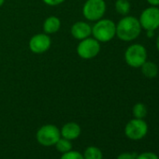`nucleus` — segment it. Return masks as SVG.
Returning a JSON list of instances; mask_svg holds the SVG:
<instances>
[{"label":"nucleus","mask_w":159,"mask_h":159,"mask_svg":"<svg viewBox=\"0 0 159 159\" xmlns=\"http://www.w3.org/2000/svg\"><path fill=\"white\" fill-rule=\"evenodd\" d=\"M148 133V124L144 119L133 118L125 126V135L127 139L137 141L142 139Z\"/></svg>","instance_id":"nucleus-7"},{"label":"nucleus","mask_w":159,"mask_h":159,"mask_svg":"<svg viewBox=\"0 0 159 159\" xmlns=\"http://www.w3.org/2000/svg\"><path fill=\"white\" fill-rule=\"evenodd\" d=\"M141 70V73L143 74V76L147 79H154L157 77L159 69H158V66L152 62V61H146L143 63V65L139 67Z\"/></svg>","instance_id":"nucleus-13"},{"label":"nucleus","mask_w":159,"mask_h":159,"mask_svg":"<svg viewBox=\"0 0 159 159\" xmlns=\"http://www.w3.org/2000/svg\"><path fill=\"white\" fill-rule=\"evenodd\" d=\"M70 34L73 39L77 40H83L92 37V25L84 21H78L74 23L70 28Z\"/></svg>","instance_id":"nucleus-10"},{"label":"nucleus","mask_w":159,"mask_h":159,"mask_svg":"<svg viewBox=\"0 0 159 159\" xmlns=\"http://www.w3.org/2000/svg\"><path fill=\"white\" fill-rule=\"evenodd\" d=\"M60 159H84V154L78 151L70 150L65 153H62Z\"/></svg>","instance_id":"nucleus-18"},{"label":"nucleus","mask_w":159,"mask_h":159,"mask_svg":"<svg viewBox=\"0 0 159 159\" xmlns=\"http://www.w3.org/2000/svg\"><path fill=\"white\" fill-rule=\"evenodd\" d=\"M114 9L118 14L122 16H126L131 11V3L129 0H116Z\"/></svg>","instance_id":"nucleus-14"},{"label":"nucleus","mask_w":159,"mask_h":159,"mask_svg":"<svg viewBox=\"0 0 159 159\" xmlns=\"http://www.w3.org/2000/svg\"><path fill=\"white\" fill-rule=\"evenodd\" d=\"M60 133L62 138L72 141L81 136L82 128L79 124L75 122H68L62 126V128L60 129Z\"/></svg>","instance_id":"nucleus-11"},{"label":"nucleus","mask_w":159,"mask_h":159,"mask_svg":"<svg viewBox=\"0 0 159 159\" xmlns=\"http://www.w3.org/2000/svg\"><path fill=\"white\" fill-rule=\"evenodd\" d=\"M66 0H42V2L50 7H56L63 4Z\"/></svg>","instance_id":"nucleus-21"},{"label":"nucleus","mask_w":159,"mask_h":159,"mask_svg":"<svg viewBox=\"0 0 159 159\" xmlns=\"http://www.w3.org/2000/svg\"><path fill=\"white\" fill-rule=\"evenodd\" d=\"M146 1L150 4V6L159 7V0H146Z\"/></svg>","instance_id":"nucleus-22"},{"label":"nucleus","mask_w":159,"mask_h":159,"mask_svg":"<svg viewBox=\"0 0 159 159\" xmlns=\"http://www.w3.org/2000/svg\"><path fill=\"white\" fill-rule=\"evenodd\" d=\"M61 25H62L61 20L57 16L51 15L44 20L42 25V30L44 33L48 35H52V34H56L60 30Z\"/></svg>","instance_id":"nucleus-12"},{"label":"nucleus","mask_w":159,"mask_h":159,"mask_svg":"<svg viewBox=\"0 0 159 159\" xmlns=\"http://www.w3.org/2000/svg\"><path fill=\"white\" fill-rule=\"evenodd\" d=\"M52 46V39L46 33H39L34 35L28 42L29 50L35 54H42L50 50Z\"/></svg>","instance_id":"nucleus-9"},{"label":"nucleus","mask_w":159,"mask_h":159,"mask_svg":"<svg viewBox=\"0 0 159 159\" xmlns=\"http://www.w3.org/2000/svg\"><path fill=\"white\" fill-rule=\"evenodd\" d=\"M136 159H159V156L153 152H143L138 153Z\"/></svg>","instance_id":"nucleus-19"},{"label":"nucleus","mask_w":159,"mask_h":159,"mask_svg":"<svg viewBox=\"0 0 159 159\" xmlns=\"http://www.w3.org/2000/svg\"><path fill=\"white\" fill-rule=\"evenodd\" d=\"M107 11L104 0H86L83 7V15L89 22H97L102 18Z\"/></svg>","instance_id":"nucleus-4"},{"label":"nucleus","mask_w":159,"mask_h":159,"mask_svg":"<svg viewBox=\"0 0 159 159\" xmlns=\"http://www.w3.org/2000/svg\"><path fill=\"white\" fill-rule=\"evenodd\" d=\"M124 57L127 66L133 68H139L147 61V50L142 44L134 43L126 48Z\"/></svg>","instance_id":"nucleus-3"},{"label":"nucleus","mask_w":159,"mask_h":159,"mask_svg":"<svg viewBox=\"0 0 159 159\" xmlns=\"http://www.w3.org/2000/svg\"><path fill=\"white\" fill-rule=\"evenodd\" d=\"M155 45H156V49H157V51H158V52H159V35H158V36H157V38H156Z\"/></svg>","instance_id":"nucleus-24"},{"label":"nucleus","mask_w":159,"mask_h":159,"mask_svg":"<svg viewBox=\"0 0 159 159\" xmlns=\"http://www.w3.org/2000/svg\"><path fill=\"white\" fill-rule=\"evenodd\" d=\"M146 36L149 39H152L154 36V31H146Z\"/></svg>","instance_id":"nucleus-23"},{"label":"nucleus","mask_w":159,"mask_h":159,"mask_svg":"<svg viewBox=\"0 0 159 159\" xmlns=\"http://www.w3.org/2000/svg\"><path fill=\"white\" fill-rule=\"evenodd\" d=\"M5 3V0H0V8H1Z\"/></svg>","instance_id":"nucleus-25"},{"label":"nucleus","mask_w":159,"mask_h":159,"mask_svg":"<svg viewBox=\"0 0 159 159\" xmlns=\"http://www.w3.org/2000/svg\"><path fill=\"white\" fill-rule=\"evenodd\" d=\"M83 154L84 159H103L102 151L96 146L87 147Z\"/></svg>","instance_id":"nucleus-15"},{"label":"nucleus","mask_w":159,"mask_h":159,"mask_svg":"<svg viewBox=\"0 0 159 159\" xmlns=\"http://www.w3.org/2000/svg\"><path fill=\"white\" fill-rule=\"evenodd\" d=\"M60 138H61L60 129L56 125L52 124H48L40 126L36 133L37 141L40 145L45 147L54 146Z\"/></svg>","instance_id":"nucleus-5"},{"label":"nucleus","mask_w":159,"mask_h":159,"mask_svg":"<svg viewBox=\"0 0 159 159\" xmlns=\"http://www.w3.org/2000/svg\"><path fill=\"white\" fill-rule=\"evenodd\" d=\"M132 113H133L134 118H137V119H144L147 116V113H148L146 105L143 104V103H141V102L136 103L133 106Z\"/></svg>","instance_id":"nucleus-16"},{"label":"nucleus","mask_w":159,"mask_h":159,"mask_svg":"<svg viewBox=\"0 0 159 159\" xmlns=\"http://www.w3.org/2000/svg\"><path fill=\"white\" fill-rule=\"evenodd\" d=\"M141 28L145 31H155L159 28V8L150 6L144 9L139 18Z\"/></svg>","instance_id":"nucleus-8"},{"label":"nucleus","mask_w":159,"mask_h":159,"mask_svg":"<svg viewBox=\"0 0 159 159\" xmlns=\"http://www.w3.org/2000/svg\"><path fill=\"white\" fill-rule=\"evenodd\" d=\"M55 148L56 150L61 152V153H65L70 150H72V143H71V140H68L66 139H64V138H60L57 142L55 143Z\"/></svg>","instance_id":"nucleus-17"},{"label":"nucleus","mask_w":159,"mask_h":159,"mask_svg":"<svg viewBox=\"0 0 159 159\" xmlns=\"http://www.w3.org/2000/svg\"><path fill=\"white\" fill-rule=\"evenodd\" d=\"M141 25L137 17L126 15L123 16L116 24V37L125 42H131L137 39L141 33Z\"/></svg>","instance_id":"nucleus-1"},{"label":"nucleus","mask_w":159,"mask_h":159,"mask_svg":"<svg viewBox=\"0 0 159 159\" xmlns=\"http://www.w3.org/2000/svg\"><path fill=\"white\" fill-rule=\"evenodd\" d=\"M137 155L138 153L135 152H124L117 156V159H136Z\"/></svg>","instance_id":"nucleus-20"},{"label":"nucleus","mask_w":159,"mask_h":159,"mask_svg":"<svg viewBox=\"0 0 159 159\" xmlns=\"http://www.w3.org/2000/svg\"><path fill=\"white\" fill-rule=\"evenodd\" d=\"M92 37L100 43H107L116 37V24L111 19L102 18L92 25Z\"/></svg>","instance_id":"nucleus-2"},{"label":"nucleus","mask_w":159,"mask_h":159,"mask_svg":"<svg viewBox=\"0 0 159 159\" xmlns=\"http://www.w3.org/2000/svg\"><path fill=\"white\" fill-rule=\"evenodd\" d=\"M129 1H130V0H129Z\"/></svg>","instance_id":"nucleus-27"},{"label":"nucleus","mask_w":159,"mask_h":159,"mask_svg":"<svg viewBox=\"0 0 159 159\" xmlns=\"http://www.w3.org/2000/svg\"><path fill=\"white\" fill-rule=\"evenodd\" d=\"M79 1H81V0H79Z\"/></svg>","instance_id":"nucleus-26"},{"label":"nucleus","mask_w":159,"mask_h":159,"mask_svg":"<svg viewBox=\"0 0 159 159\" xmlns=\"http://www.w3.org/2000/svg\"><path fill=\"white\" fill-rule=\"evenodd\" d=\"M76 51L78 55L82 59L90 60L99 54L101 51V45L100 42L98 41L96 39H94L93 37H89L83 40H80Z\"/></svg>","instance_id":"nucleus-6"}]
</instances>
